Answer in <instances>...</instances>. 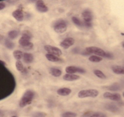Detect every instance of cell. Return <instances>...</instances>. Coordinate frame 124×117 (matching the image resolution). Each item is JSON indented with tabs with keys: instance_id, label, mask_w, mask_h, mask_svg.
<instances>
[{
	"instance_id": "obj_23",
	"label": "cell",
	"mask_w": 124,
	"mask_h": 117,
	"mask_svg": "<svg viewBox=\"0 0 124 117\" xmlns=\"http://www.w3.org/2000/svg\"><path fill=\"white\" fill-rule=\"evenodd\" d=\"M89 60L92 62H100L102 60V58L97 56H91L89 58Z\"/></svg>"
},
{
	"instance_id": "obj_28",
	"label": "cell",
	"mask_w": 124,
	"mask_h": 117,
	"mask_svg": "<svg viewBox=\"0 0 124 117\" xmlns=\"http://www.w3.org/2000/svg\"><path fill=\"white\" fill-rule=\"evenodd\" d=\"M46 115H47L46 113L38 111V112L34 113L32 115V117H46Z\"/></svg>"
},
{
	"instance_id": "obj_20",
	"label": "cell",
	"mask_w": 124,
	"mask_h": 117,
	"mask_svg": "<svg viewBox=\"0 0 124 117\" xmlns=\"http://www.w3.org/2000/svg\"><path fill=\"white\" fill-rule=\"evenodd\" d=\"M93 73H94L97 77L100 78V79H105L107 78L106 75L100 70H93Z\"/></svg>"
},
{
	"instance_id": "obj_38",
	"label": "cell",
	"mask_w": 124,
	"mask_h": 117,
	"mask_svg": "<svg viewBox=\"0 0 124 117\" xmlns=\"http://www.w3.org/2000/svg\"><path fill=\"white\" fill-rule=\"evenodd\" d=\"M16 117V116H13V117Z\"/></svg>"
},
{
	"instance_id": "obj_29",
	"label": "cell",
	"mask_w": 124,
	"mask_h": 117,
	"mask_svg": "<svg viewBox=\"0 0 124 117\" xmlns=\"http://www.w3.org/2000/svg\"><path fill=\"white\" fill-rule=\"evenodd\" d=\"M89 117H107L106 115L103 113H92L91 116Z\"/></svg>"
},
{
	"instance_id": "obj_32",
	"label": "cell",
	"mask_w": 124,
	"mask_h": 117,
	"mask_svg": "<svg viewBox=\"0 0 124 117\" xmlns=\"http://www.w3.org/2000/svg\"><path fill=\"white\" fill-rule=\"evenodd\" d=\"M105 57H107V58H112L113 57V55L112 54H111L109 52H107V53H105Z\"/></svg>"
},
{
	"instance_id": "obj_13",
	"label": "cell",
	"mask_w": 124,
	"mask_h": 117,
	"mask_svg": "<svg viewBox=\"0 0 124 117\" xmlns=\"http://www.w3.org/2000/svg\"><path fill=\"white\" fill-rule=\"evenodd\" d=\"M79 79H80V76L79 75L75 74H70V73H66L63 76L64 80L66 81H69V82L77 80H79Z\"/></svg>"
},
{
	"instance_id": "obj_9",
	"label": "cell",
	"mask_w": 124,
	"mask_h": 117,
	"mask_svg": "<svg viewBox=\"0 0 124 117\" xmlns=\"http://www.w3.org/2000/svg\"><path fill=\"white\" fill-rule=\"evenodd\" d=\"M66 72L67 73L70 74H74L75 73H83L85 72V70L81 68L78 67L76 66H69L66 68Z\"/></svg>"
},
{
	"instance_id": "obj_16",
	"label": "cell",
	"mask_w": 124,
	"mask_h": 117,
	"mask_svg": "<svg viewBox=\"0 0 124 117\" xmlns=\"http://www.w3.org/2000/svg\"><path fill=\"white\" fill-rule=\"evenodd\" d=\"M112 71L116 74H124V67L114 66L112 67Z\"/></svg>"
},
{
	"instance_id": "obj_3",
	"label": "cell",
	"mask_w": 124,
	"mask_h": 117,
	"mask_svg": "<svg viewBox=\"0 0 124 117\" xmlns=\"http://www.w3.org/2000/svg\"><path fill=\"white\" fill-rule=\"evenodd\" d=\"M99 92L96 89L83 90L78 93V97L80 98H87V97L95 98L99 95Z\"/></svg>"
},
{
	"instance_id": "obj_25",
	"label": "cell",
	"mask_w": 124,
	"mask_h": 117,
	"mask_svg": "<svg viewBox=\"0 0 124 117\" xmlns=\"http://www.w3.org/2000/svg\"><path fill=\"white\" fill-rule=\"evenodd\" d=\"M5 46L7 47L8 49H12L14 48V46H15V44H14L12 41H11L10 40H8L6 39L5 41Z\"/></svg>"
},
{
	"instance_id": "obj_2",
	"label": "cell",
	"mask_w": 124,
	"mask_h": 117,
	"mask_svg": "<svg viewBox=\"0 0 124 117\" xmlns=\"http://www.w3.org/2000/svg\"><path fill=\"white\" fill-rule=\"evenodd\" d=\"M34 96H35V94L34 92V91L31 90H28L26 91L19 101L20 107L23 108L31 104L32 102V100L34 98Z\"/></svg>"
},
{
	"instance_id": "obj_4",
	"label": "cell",
	"mask_w": 124,
	"mask_h": 117,
	"mask_svg": "<svg viewBox=\"0 0 124 117\" xmlns=\"http://www.w3.org/2000/svg\"><path fill=\"white\" fill-rule=\"evenodd\" d=\"M67 29V24L65 21L59 19L55 22L54 25V30L58 34H62L66 31Z\"/></svg>"
},
{
	"instance_id": "obj_14",
	"label": "cell",
	"mask_w": 124,
	"mask_h": 117,
	"mask_svg": "<svg viewBox=\"0 0 124 117\" xmlns=\"http://www.w3.org/2000/svg\"><path fill=\"white\" fill-rule=\"evenodd\" d=\"M72 92V90L69 88H61L57 90V93L61 96H67Z\"/></svg>"
},
{
	"instance_id": "obj_27",
	"label": "cell",
	"mask_w": 124,
	"mask_h": 117,
	"mask_svg": "<svg viewBox=\"0 0 124 117\" xmlns=\"http://www.w3.org/2000/svg\"><path fill=\"white\" fill-rule=\"evenodd\" d=\"M106 108L112 112H117L118 110V108L114 105H108L106 106Z\"/></svg>"
},
{
	"instance_id": "obj_30",
	"label": "cell",
	"mask_w": 124,
	"mask_h": 117,
	"mask_svg": "<svg viewBox=\"0 0 124 117\" xmlns=\"http://www.w3.org/2000/svg\"><path fill=\"white\" fill-rule=\"evenodd\" d=\"M5 7H6V5L5 3H3V2H0V10L5 9Z\"/></svg>"
},
{
	"instance_id": "obj_11",
	"label": "cell",
	"mask_w": 124,
	"mask_h": 117,
	"mask_svg": "<svg viewBox=\"0 0 124 117\" xmlns=\"http://www.w3.org/2000/svg\"><path fill=\"white\" fill-rule=\"evenodd\" d=\"M36 8L38 11L40 13H46L48 11V7L42 1H38L37 2L36 4Z\"/></svg>"
},
{
	"instance_id": "obj_19",
	"label": "cell",
	"mask_w": 124,
	"mask_h": 117,
	"mask_svg": "<svg viewBox=\"0 0 124 117\" xmlns=\"http://www.w3.org/2000/svg\"><path fill=\"white\" fill-rule=\"evenodd\" d=\"M23 53L19 50H16L13 52V56L17 60H20L23 57Z\"/></svg>"
},
{
	"instance_id": "obj_5",
	"label": "cell",
	"mask_w": 124,
	"mask_h": 117,
	"mask_svg": "<svg viewBox=\"0 0 124 117\" xmlns=\"http://www.w3.org/2000/svg\"><path fill=\"white\" fill-rule=\"evenodd\" d=\"M85 51L89 54H94L97 56H102V57H105V53H106L103 49L97 47H95V46L87 47L85 49Z\"/></svg>"
},
{
	"instance_id": "obj_22",
	"label": "cell",
	"mask_w": 124,
	"mask_h": 117,
	"mask_svg": "<svg viewBox=\"0 0 124 117\" xmlns=\"http://www.w3.org/2000/svg\"><path fill=\"white\" fill-rule=\"evenodd\" d=\"M8 37L10 38L11 39H16L18 36V32L16 30H13V31H10L8 34Z\"/></svg>"
},
{
	"instance_id": "obj_34",
	"label": "cell",
	"mask_w": 124,
	"mask_h": 117,
	"mask_svg": "<svg viewBox=\"0 0 124 117\" xmlns=\"http://www.w3.org/2000/svg\"><path fill=\"white\" fill-rule=\"evenodd\" d=\"M85 26H86L87 28H91L92 26V23L91 22H84Z\"/></svg>"
},
{
	"instance_id": "obj_26",
	"label": "cell",
	"mask_w": 124,
	"mask_h": 117,
	"mask_svg": "<svg viewBox=\"0 0 124 117\" xmlns=\"http://www.w3.org/2000/svg\"><path fill=\"white\" fill-rule=\"evenodd\" d=\"M62 117H77V114L74 112H71V111H67L64 113H62L61 115Z\"/></svg>"
},
{
	"instance_id": "obj_36",
	"label": "cell",
	"mask_w": 124,
	"mask_h": 117,
	"mask_svg": "<svg viewBox=\"0 0 124 117\" xmlns=\"http://www.w3.org/2000/svg\"><path fill=\"white\" fill-rule=\"evenodd\" d=\"M3 115V112L1 111V110H0V116H2Z\"/></svg>"
},
{
	"instance_id": "obj_18",
	"label": "cell",
	"mask_w": 124,
	"mask_h": 117,
	"mask_svg": "<svg viewBox=\"0 0 124 117\" xmlns=\"http://www.w3.org/2000/svg\"><path fill=\"white\" fill-rule=\"evenodd\" d=\"M49 72L53 76L55 77H60L62 74V71L60 69H56V68H51L49 70Z\"/></svg>"
},
{
	"instance_id": "obj_10",
	"label": "cell",
	"mask_w": 124,
	"mask_h": 117,
	"mask_svg": "<svg viewBox=\"0 0 124 117\" xmlns=\"http://www.w3.org/2000/svg\"><path fill=\"white\" fill-rule=\"evenodd\" d=\"M12 16H13V18L16 21H19V22L23 21V20L24 19L23 12L22 9H20V8H18V9L14 11L12 13Z\"/></svg>"
},
{
	"instance_id": "obj_6",
	"label": "cell",
	"mask_w": 124,
	"mask_h": 117,
	"mask_svg": "<svg viewBox=\"0 0 124 117\" xmlns=\"http://www.w3.org/2000/svg\"><path fill=\"white\" fill-rule=\"evenodd\" d=\"M44 49H45L46 51L47 52V54H52V55H54V56H57V57H59L62 54L61 50L59 48L50 45H45Z\"/></svg>"
},
{
	"instance_id": "obj_33",
	"label": "cell",
	"mask_w": 124,
	"mask_h": 117,
	"mask_svg": "<svg viewBox=\"0 0 124 117\" xmlns=\"http://www.w3.org/2000/svg\"><path fill=\"white\" fill-rule=\"evenodd\" d=\"M112 88H110V90H118L120 89L119 86H111Z\"/></svg>"
},
{
	"instance_id": "obj_7",
	"label": "cell",
	"mask_w": 124,
	"mask_h": 117,
	"mask_svg": "<svg viewBox=\"0 0 124 117\" xmlns=\"http://www.w3.org/2000/svg\"><path fill=\"white\" fill-rule=\"evenodd\" d=\"M74 39L72 38V37H67V38L65 39L64 40H63L61 43H60V45L63 49H69V47H71V46H72L74 44Z\"/></svg>"
},
{
	"instance_id": "obj_12",
	"label": "cell",
	"mask_w": 124,
	"mask_h": 117,
	"mask_svg": "<svg viewBox=\"0 0 124 117\" xmlns=\"http://www.w3.org/2000/svg\"><path fill=\"white\" fill-rule=\"evenodd\" d=\"M82 16L85 22H91L93 17H92V14L91 11L88 9L84 11L82 13Z\"/></svg>"
},
{
	"instance_id": "obj_1",
	"label": "cell",
	"mask_w": 124,
	"mask_h": 117,
	"mask_svg": "<svg viewBox=\"0 0 124 117\" xmlns=\"http://www.w3.org/2000/svg\"><path fill=\"white\" fill-rule=\"evenodd\" d=\"M32 34L29 31H24L22 36L19 39V44L23 49L25 50H30L33 47V44L31 43Z\"/></svg>"
},
{
	"instance_id": "obj_21",
	"label": "cell",
	"mask_w": 124,
	"mask_h": 117,
	"mask_svg": "<svg viewBox=\"0 0 124 117\" xmlns=\"http://www.w3.org/2000/svg\"><path fill=\"white\" fill-rule=\"evenodd\" d=\"M72 22L74 23V24L76 25V26L78 27H82L84 24L82 22V21H81L78 17H76V16H73V17L72 18Z\"/></svg>"
},
{
	"instance_id": "obj_31",
	"label": "cell",
	"mask_w": 124,
	"mask_h": 117,
	"mask_svg": "<svg viewBox=\"0 0 124 117\" xmlns=\"http://www.w3.org/2000/svg\"><path fill=\"white\" fill-rule=\"evenodd\" d=\"M92 114V113L91 112V111H87V112L85 113L84 114L83 117H89Z\"/></svg>"
},
{
	"instance_id": "obj_24",
	"label": "cell",
	"mask_w": 124,
	"mask_h": 117,
	"mask_svg": "<svg viewBox=\"0 0 124 117\" xmlns=\"http://www.w3.org/2000/svg\"><path fill=\"white\" fill-rule=\"evenodd\" d=\"M16 67L19 72H23L24 70V66L21 60H17L16 62Z\"/></svg>"
},
{
	"instance_id": "obj_37",
	"label": "cell",
	"mask_w": 124,
	"mask_h": 117,
	"mask_svg": "<svg viewBox=\"0 0 124 117\" xmlns=\"http://www.w3.org/2000/svg\"><path fill=\"white\" fill-rule=\"evenodd\" d=\"M122 46H123V47H124V43H122Z\"/></svg>"
},
{
	"instance_id": "obj_39",
	"label": "cell",
	"mask_w": 124,
	"mask_h": 117,
	"mask_svg": "<svg viewBox=\"0 0 124 117\" xmlns=\"http://www.w3.org/2000/svg\"><path fill=\"white\" fill-rule=\"evenodd\" d=\"M123 96H124V92L123 93Z\"/></svg>"
},
{
	"instance_id": "obj_17",
	"label": "cell",
	"mask_w": 124,
	"mask_h": 117,
	"mask_svg": "<svg viewBox=\"0 0 124 117\" xmlns=\"http://www.w3.org/2000/svg\"><path fill=\"white\" fill-rule=\"evenodd\" d=\"M46 57L47 60L51 62H57L61 61L62 60L59 57H57V56L49 54H46Z\"/></svg>"
},
{
	"instance_id": "obj_8",
	"label": "cell",
	"mask_w": 124,
	"mask_h": 117,
	"mask_svg": "<svg viewBox=\"0 0 124 117\" xmlns=\"http://www.w3.org/2000/svg\"><path fill=\"white\" fill-rule=\"evenodd\" d=\"M104 97L107 99H109L113 101H119L121 99V95L117 93L105 92L103 95Z\"/></svg>"
},
{
	"instance_id": "obj_35",
	"label": "cell",
	"mask_w": 124,
	"mask_h": 117,
	"mask_svg": "<svg viewBox=\"0 0 124 117\" xmlns=\"http://www.w3.org/2000/svg\"><path fill=\"white\" fill-rule=\"evenodd\" d=\"M3 36L0 34V42H1V40H3Z\"/></svg>"
},
{
	"instance_id": "obj_15",
	"label": "cell",
	"mask_w": 124,
	"mask_h": 117,
	"mask_svg": "<svg viewBox=\"0 0 124 117\" xmlns=\"http://www.w3.org/2000/svg\"><path fill=\"white\" fill-rule=\"evenodd\" d=\"M23 60L24 61L25 63L26 64H30L32 63L34 60V56L32 54H30V53H24L23 54Z\"/></svg>"
}]
</instances>
